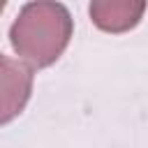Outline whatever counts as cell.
Masks as SVG:
<instances>
[{
  "label": "cell",
  "mask_w": 148,
  "mask_h": 148,
  "mask_svg": "<svg viewBox=\"0 0 148 148\" xmlns=\"http://www.w3.org/2000/svg\"><path fill=\"white\" fill-rule=\"evenodd\" d=\"M14 51L32 67L51 65L72 37L69 12L60 2H30L21 9L12 30Z\"/></svg>",
  "instance_id": "6da1fadb"
},
{
  "label": "cell",
  "mask_w": 148,
  "mask_h": 148,
  "mask_svg": "<svg viewBox=\"0 0 148 148\" xmlns=\"http://www.w3.org/2000/svg\"><path fill=\"white\" fill-rule=\"evenodd\" d=\"M30 88H32L30 69L18 60L0 56V125L9 123L14 116L21 113V109L30 97Z\"/></svg>",
  "instance_id": "7a4b0ae2"
},
{
  "label": "cell",
  "mask_w": 148,
  "mask_h": 148,
  "mask_svg": "<svg viewBox=\"0 0 148 148\" xmlns=\"http://www.w3.org/2000/svg\"><path fill=\"white\" fill-rule=\"evenodd\" d=\"M146 9V2H132V0H120V2H92L90 5V18L109 32H123L130 30L139 23L141 14Z\"/></svg>",
  "instance_id": "3957f363"
},
{
  "label": "cell",
  "mask_w": 148,
  "mask_h": 148,
  "mask_svg": "<svg viewBox=\"0 0 148 148\" xmlns=\"http://www.w3.org/2000/svg\"><path fill=\"white\" fill-rule=\"evenodd\" d=\"M2 9H5V2H2V0H0V12H2Z\"/></svg>",
  "instance_id": "277c9868"
}]
</instances>
